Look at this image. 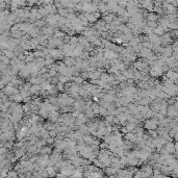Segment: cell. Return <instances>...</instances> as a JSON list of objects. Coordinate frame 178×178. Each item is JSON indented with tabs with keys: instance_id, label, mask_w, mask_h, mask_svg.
<instances>
[{
	"instance_id": "cell-1",
	"label": "cell",
	"mask_w": 178,
	"mask_h": 178,
	"mask_svg": "<svg viewBox=\"0 0 178 178\" xmlns=\"http://www.w3.org/2000/svg\"><path fill=\"white\" fill-rule=\"evenodd\" d=\"M157 126H158V121L156 118H151L149 120H147L144 124V127L146 129H149V130H155L157 129Z\"/></svg>"
},
{
	"instance_id": "cell-2",
	"label": "cell",
	"mask_w": 178,
	"mask_h": 178,
	"mask_svg": "<svg viewBox=\"0 0 178 178\" xmlns=\"http://www.w3.org/2000/svg\"><path fill=\"white\" fill-rule=\"evenodd\" d=\"M37 162H38V165L41 167L42 169H45L49 164V155L48 154H42V156L37 158Z\"/></svg>"
},
{
	"instance_id": "cell-3",
	"label": "cell",
	"mask_w": 178,
	"mask_h": 178,
	"mask_svg": "<svg viewBox=\"0 0 178 178\" xmlns=\"http://www.w3.org/2000/svg\"><path fill=\"white\" fill-rule=\"evenodd\" d=\"M164 72V68L159 65H157V64H154L151 68V70H150V74L151 76L153 77H157V76H161Z\"/></svg>"
},
{
	"instance_id": "cell-4",
	"label": "cell",
	"mask_w": 178,
	"mask_h": 178,
	"mask_svg": "<svg viewBox=\"0 0 178 178\" xmlns=\"http://www.w3.org/2000/svg\"><path fill=\"white\" fill-rule=\"evenodd\" d=\"M138 53H140V55L146 59H149L152 55H153V51L151 50V49H148V48H145L143 47L140 51H138Z\"/></svg>"
},
{
	"instance_id": "cell-5",
	"label": "cell",
	"mask_w": 178,
	"mask_h": 178,
	"mask_svg": "<svg viewBox=\"0 0 178 178\" xmlns=\"http://www.w3.org/2000/svg\"><path fill=\"white\" fill-rule=\"evenodd\" d=\"M39 151L41 152L42 154H49V153L52 152V149H51V147H46V146L44 147V146H43Z\"/></svg>"
},
{
	"instance_id": "cell-6",
	"label": "cell",
	"mask_w": 178,
	"mask_h": 178,
	"mask_svg": "<svg viewBox=\"0 0 178 178\" xmlns=\"http://www.w3.org/2000/svg\"><path fill=\"white\" fill-rule=\"evenodd\" d=\"M147 20L148 21H157L158 20V16L153 14V13H149L147 15Z\"/></svg>"
},
{
	"instance_id": "cell-7",
	"label": "cell",
	"mask_w": 178,
	"mask_h": 178,
	"mask_svg": "<svg viewBox=\"0 0 178 178\" xmlns=\"http://www.w3.org/2000/svg\"><path fill=\"white\" fill-rule=\"evenodd\" d=\"M43 80L41 79V77H35L33 76L32 78H30V83L31 84H40Z\"/></svg>"
},
{
	"instance_id": "cell-8",
	"label": "cell",
	"mask_w": 178,
	"mask_h": 178,
	"mask_svg": "<svg viewBox=\"0 0 178 178\" xmlns=\"http://www.w3.org/2000/svg\"><path fill=\"white\" fill-rule=\"evenodd\" d=\"M99 106H100V105H98L97 103H92L91 108H92L94 115H99Z\"/></svg>"
},
{
	"instance_id": "cell-9",
	"label": "cell",
	"mask_w": 178,
	"mask_h": 178,
	"mask_svg": "<svg viewBox=\"0 0 178 178\" xmlns=\"http://www.w3.org/2000/svg\"><path fill=\"white\" fill-rule=\"evenodd\" d=\"M72 80H73V82H75V83H77V84H81V83L84 82L83 78H82L81 76H79V77H78V76H77V77H74V76H73Z\"/></svg>"
},
{
	"instance_id": "cell-10",
	"label": "cell",
	"mask_w": 178,
	"mask_h": 178,
	"mask_svg": "<svg viewBox=\"0 0 178 178\" xmlns=\"http://www.w3.org/2000/svg\"><path fill=\"white\" fill-rule=\"evenodd\" d=\"M99 115H101V116H107L108 115V112H107V110L105 107H103V106H99Z\"/></svg>"
},
{
	"instance_id": "cell-11",
	"label": "cell",
	"mask_w": 178,
	"mask_h": 178,
	"mask_svg": "<svg viewBox=\"0 0 178 178\" xmlns=\"http://www.w3.org/2000/svg\"><path fill=\"white\" fill-rule=\"evenodd\" d=\"M4 55L6 56V57H8V58H13L14 56H15V54H14V51L13 50H9V49H7V50H4Z\"/></svg>"
},
{
	"instance_id": "cell-12",
	"label": "cell",
	"mask_w": 178,
	"mask_h": 178,
	"mask_svg": "<svg viewBox=\"0 0 178 178\" xmlns=\"http://www.w3.org/2000/svg\"><path fill=\"white\" fill-rule=\"evenodd\" d=\"M56 88H57V91H64L65 90V83L63 82H57V85H56Z\"/></svg>"
},
{
	"instance_id": "cell-13",
	"label": "cell",
	"mask_w": 178,
	"mask_h": 178,
	"mask_svg": "<svg viewBox=\"0 0 178 178\" xmlns=\"http://www.w3.org/2000/svg\"><path fill=\"white\" fill-rule=\"evenodd\" d=\"M0 59H1V61H2L1 63L5 64V65H7V64L9 63V58H8V57H6L5 55H3V56L1 55V56H0Z\"/></svg>"
},
{
	"instance_id": "cell-14",
	"label": "cell",
	"mask_w": 178,
	"mask_h": 178,
	"mask_svg": "<svg viewBox=\"0 0 178 178\" xmlns=\"http://www.w3.org/2000/svg\"><path fill=\"white\" fill-rule=\"evenodd\" d=\"M56 73H57V72L54 70V69H51V68H50V70H49V75H50V76H55Z\"/></svg>"
},
{
	"instance_id": "cell-15",
	"label": "cell",
	"mask_w": 178,
	"mask_h": 178,
	"mask_svg": "<svg viewBox=\"0 0 178 178\" xmlns=\"http://www.w3.org/2000/svg\"><path fill=\"white\" fill-rule=\"evenodd\" d=\"M21 35H22V32H20V31L14 32V33H13V37H14V38H21Z\"/></svg>"
},
{
	"instance_id": "cell-16",
	"label": "cell",
	"mask_w": 178,
	"mask_h": 178,
	"mask_svg": "<svg viewBox=\"0 0 178 178\" xmlns=\"http://www.w3.org/2000/svg\"><path fill=\"white\" fill-rule=\"evenodd\" d=\"M4 85H5V82L2 80V79H0V90H1V88H3Z\"/></svg>"
},
{
	"instance_id": "cell-17",
	"label": "cell",
	"mask_w": 178,
	"mask_h": 178,
	"mask_svg": "<svg viewBox=\"0 0 178 178\" xmlns=\"http://www.w3.org/2000/svg\"><path fill=\"white\" fill-rule=\"evenodd\" d=\"M6 175H7V176H18V174H17L16 172H9V173H7Z\"/></svg>"
},
{
	"instance_id": "cell-18",
	"label": "cell",
	"mask_w": 178,
	"mask_h": 178,
	"mask_svg": "<svg viewBox=\"0 0 178 178\" xmlns=\"http://www.w3.org/2000/svg\"><path fill=\"white\" fill-rule=\"evenodd\" d=\"M141 176H143V172H142V171L137 172V173L135 174V177H141Z\"/></svg>"
},
{
	"instance_id": "cell-19",
	"label": "cell",
	"mask_w": 178,
	"mask_h": 178,
	"mask_svg": "<svg viewBox=\"0 0 178 178\" xmlns=\"http://www.w3.org/2000/svg\"><path fill=\"white\" fill-rule=\"evenodd\" d=\"M43 24H44V22H43V21H39V22H37V23H35V25H38V26H42Z\"/></svg>"
},
{
	"instance_id": "cell-20",
	"label": "cell",
	"mask_w": 178,
	"mask_h": 178,
	"mask_svg": "<svg viewBox=\"0 0 178 178\" xmlns=\"http://www.w3.org/2000/svg\"><path fill=\"white\" fill-rule=\"evenodd\" d=\"M121 131H122V132H124V133H126V132H127L126 127H122V128H121Z\"/></svg>"
},
{
	"instance_id": "cell-21",
	"label": "cell",
	"mask_w": 178,
	"mask_h": 178,
	"mask_svg": "<svg viewBox=\"0 0 178 178\" xmlns=\"http://www.w3.org/2000/svg\"><path fill=\"white\" fill-rule=\"evenodd\" d=\"M0 114H1V108H0Z\"/></svg>"
}]
</instances>
